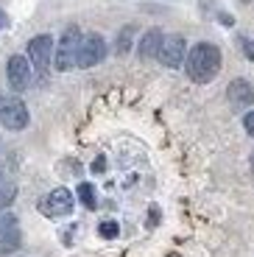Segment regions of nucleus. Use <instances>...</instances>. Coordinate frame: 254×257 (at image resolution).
I'll return each instance as SVG.
<instances>
[{"label":"nucleus","mask_w":254,"mask_h":257,"mask_svg":"<svg viewBox=\"0 0 254 257\" xmlns=\"http://www.w3.org/2000/svg\"><path fill=\"white\" fill-rule=\"evenodd\" d=\"M184 70L196 84L212 81L221 70V51L212 42H198L196 48H190V53L184 59Z\"/></svg>","instance_id":"nucleus-1"},{"label":"nucleus","mask_w":254,"mask_h":257,"mask_svg":"<svg viewBox=\"0 0 254 257\" xmlns=\"http://www.w3.org/2000/svg\"><path fill=\"white\" fill-rule=\"evenodd\" d=\"M78 42H81V34H78L76 26L64 28L62 39H59L56 45V56H53V62H56V70H70L73 64H76V51H78Z\"/></svg>","instance_id":"nucleus-2"},{"label":"nucleus","mask_w":254,"mask_h":257,"mask_svg":"<svg viewBox=\"0 0 254 257\" xmlns=\"http://www.w3.org/2000/svg\"><path fill=\"white\" fill-rule=\"evenodd\" d=\"M103 56H106L103 37H98V34H87V37H81L78 51H76V64L78 67H95Z\"/></svg>","instance_id":"nucleus-3"},{"label":"nucleus","mask_w":254,"mask_h":257,"mask_svg":"<svg viewBox=\"0 0 254 257\" xmlns=\"http://www.w3.org/2000/svg\"><path fill=\"white\" fill-rule=\"evenodd\" d=\"M51 56H53V39L48 37V34L34 37L31 42H28V62L34 64V70H37L39 76L48 73V67H51Z\"/></svg>","instance_id":"nucleus-4"},{"label":"nucleus","mask_w":254,"mask_h":257,"mask_svg":"<svg viewBox=\"0 0 254 257\" xmlns=\"http://www.w3.org/2000/svg\"><path fill=\"white\" fill-rule=\"evenodd\" d=\"M39 210H42L45 215H51V218H56V215H67V212L73 210V193L67 190V187H56V190H51L42 199Z\"/></svg>","instance_id":"nucleus-5"},{"label":"nucleus","mask_w":254,"mask_h":257,"mask_svg":"<svg viewBox=\"0 0 254 257\" xmlns=\"http://www.w3.org/2000/svg\"><path fill=\"white\" fill-rule=\"evenodd\" d=\"M6 76H9V87L14 92L28 90V84H31V62L26 56H12L6 67Z\"/></svg>","instance_id":"nucleus-6"},{"label":"nucleus","mask_w":254,"mask_h":257,"mask_svg":"<svg viewBox=\"0 0 254 257\" xmlns=\"http://www.w3.org/2000/svg\"><path fill=\"white\" fill-rule=\"evenodd\" d=\"M0 120H3V126H6V128H12V132L26 128L28 126V109H26V103L20 101V98L6 101L3 106H0Z\"/></svg>","instance_id":"nucleus-7"},{"label":"nucleus","mask_w":254,"mask_h":257,"mask_svg":"<svg viewBox=\"0 0 254 257\" xmlns=\"http://www.w3.org/2000/svg\"><path fill=\"white\" fill-rule=\"evenodd\" d=\"M184 51H187V45H184V39L179 37V34H173V37H162V45H159V62L168 64V67H179V64L184 62Z\"/></svg>","instance_id":"nucleus-8"},{"label":"nucleus","mask_w":254,"mask_h":257,"mask_svg":"<svg viewBox=\"0 0 254 257\" xmlns=\"http://www.w3.org/2000/svg\"><path fill=\"white\" fill-rule=\"evenodd\" d=\"M229 101H232L235 109H246V106H251V101H254L251 84H248L246 78H235V81L229 84Z\"/></svg>","instance_id":"nucleus-9"},{"label":"nucleus","mask_w":254,"mask_h":257,"mask_svg":"<svg viewBox=\"0 0 254 257\" xmlns=\"http://www.w3.org/2000/svg\"><path fill=\"white\" fill-rule=\"evenodd\" d=\"M20 240H23L20 226H9V229H3L0 232V254H12V251H17Z\"/></svg>","instance_id":"nucleus-10"},{"label":"nucleus","mask_w":254,"mask_h":257,"mask_svg":"<svg viewBox=\"0 0 254 257\" xmlns=\"http://www.w3.org/2000/svg\"><path fill=\"white\" fill-rule=\"evenodd\" d=\"M159 45H162V31H148L146 37L140 39V56L143 59H151V56H157L159 53Z\"/></svg>","instance_id":"nucleus-11"},{"label":"nucleus","mask_w":254,"mask_h":257,"mask_svg":"<svg viewBox=\"0 0 254 257\" xmlns=\"http://www.w3.org/2000/svg\"><path fill=\"white\" fill-rule=\"evenodd\" d=\"M14 196H17V185L0 179V210H6V207L14 201Z\"/></svg>","instance_id":"nucleus-12"},{"label":"nucleus","mask_w":254,"mask_h":257,"mask_svg":"<svg viewBox=\"0 0 254 257\" xmlns=\"http://www.w3.org/2000/svg\"><path fill=\"white\" fill-rule=\"evenodd\" d=\"M78 199H81V204L87 207V210H95V187L92 185H87V182H81V185H78Z\"/></svg>","instance_id":"nucleus-13"},{"label":"nucleus","mask_w":254,"mask_h":257,"mask_svg":"<svg viewBox=\"0 0 254 257\" xmlns=\"http://www.w3.org/2000/svg\"><path fill=\"white\" fill-rule=\"evenodd\" d=\"M98 232H101V238H117V232H120V226H117V221H101Z\"/></svg>","instance_id":"nucleus-14"},{"label":"nucleus","mask_w":254,"mask_h":257,"mask_svg":"<svg viewBox=\"0 0 254 257\" xmlns=\"http://www.w3.org/2000/svg\"><path fill=\"white\" fill-rule=\"evenodd\" d=\"M9 226H17V218L6 212V215H0V232H3V229H9Z\"/></svg>","instance_id":"nucleus-15"},{"label":"nucleus","mask_w":254,"mask_h":257,"mask_svg":"<svg viewBox=\"0 0 254 257\" xmlns=\"http://www.w3.org/2000/svg\"><path fill=\"white\" fill-rule=\"evenodd\" d=\"M129 37H132V31L120 34V39H117V53H126L129 51Z\"/></svg>","instance_id":"nucleus-16"},{"label":"nucleus","mask_w":254,"mask_h":257,"mask_svg":"<svg viewBox=\"0 0 254 257\" xmlns=\"http://www.w3.org/2000/svg\"><path fill=\"white\" fill-rule=\"evenodd\" d=\"M240 45H243V51H246V56L254 62V42H251V39H246V37H240Z\"/></svg>","instance_id":"nucleus-17"},{"label":"nucleus","mask_w":254,"mask_h":257,"mask_svg":"<svg viewBox=\"0 0 254 257\" xmlns=\"http://www.w3.org/2000/svg\"><path fill=\"white\" fill-rule=\"evenodd\" d=\"M243 126H246V132H248V135H251V137H254V109H251V112H248V115H246V117H243Z\"/></svg>","instance_id":"nucleus-18"},{"label":"nucleus","mask_w":254,"mask_h":257,"mask_svg":"<svg viewBox=\"0 0 254 257\" xmlns=\"http://www.w3.org/2000/svg\"><path fill=\"white\" fill-rule=\"evenodd\" d=\"M103 165H106V162H103V157H101V160L92 162V171H103Z\"/></svg>","instance_id":"nucleus-19"},{"label":"nucleus","mask_w":254,"mask_h":257,"mask_svg":"<svg viewBox=\"0 0 254 257\" xmlns=\"http://www.w3.org/2000/svg\"><path fill=\"white\" fill-rule=\"evenodd\" d=\"M9 26V17H6V14H3V12H0V31H3V28H6Z\"/></svg>","instance_id":"nucleus-20"},{"label":"nucleus","mask_w":254,"mask_h":257,"mask_svg":"<svg viewBox=\"0 0 254 257\" xmlns=\"http://www.w3.org/2000/svg\"><path fill=\"white\" fill-rule=\"evenodd\" d=\"M0 106H3V98H0Z\"/></svg>","instance_id":"nucleus-21"},{"label":"nucleus","mask_w":254,"mask_h":257,"mask_svg":"<svg viewBox=\"0 0 254 257\" xmlns=\"http://www.w3.org/2000/svg\"><path fill=\"white\" fill-rule=\"evenodd\" d=\"M243 3H248V0H243Z\"/></svg>","instance_id":"nucleus-22"}]
</instances>
